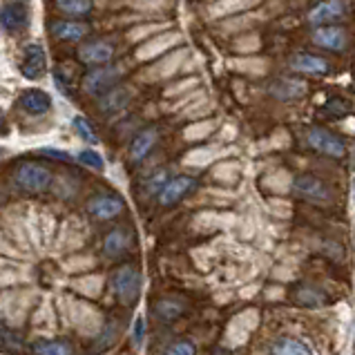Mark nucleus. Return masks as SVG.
Wrapping results in <instances>:
<instances>
[{"label": "nucleus", "instance_id": "7ed1b4c3", "mask_svg": "<svg viewBox=\"0 0 355 355\" xmlns=\"http://www.w3.org/2000/svg\"><path fill=\"white\" fill-rule=\"evenodd\" d=\"M139 284H141V277L135 266H121L112 272V277H110V288H112V293L121 302L135 300L139 293Z\"/></svg>", "mask_w": 355, "mask_h": 355}, {"label": "nucleus", "instance_id": "6ab92c4d", "mask_svg": "<svg viewBox=\"0 0 355 355\" xmlns=\"http://www.w3.org/2000/svg\"><path fill=\"white\" fill-rule=\"evenodd\" d=\"M128 101H130V92H128V89L114 87V89H110L107 94L101 96L98 107L103 110L105 114H112V112H119V110H123L128 105Z\"/></svg>", "mask_w": 355, "mask_h": 355}, {"label": "nucleus", "instance_id": "f3484780", "mask_svg": "<svg viewBox=\"0 0 355 355\" xmlns=\"http://www.w3.org/2000/svg\"><path fill=\"white\" fill-rule=\"evenodd\" d=\"M293 300L302 306H309V309H318V306H324V304H329L331 297L327 295L324 291H320L318 286H309V284H304V286H297L293 291Z\"/></svg>", "mask_w": 355, "mask_h": 355}, {"label": "nucleus", "instance_id": "c756f323", "mask_svg": "<svg viewBox=\"0 0 355 355\" xmlns=\"http://www.w3.org/2000/svg\"><path fill=\"white\" fill-rule=\"evenodd\" d=\"M166 184H168V181H166V172H161V175H157L155 179L150 181V186H148V188H150V192H152V190H159V188H164ZM159 192H161V190H159Z\"/></svg>", "mask_w": 355, "mask_h": 355}, {"label": "nucleus", "instance_id": "f257e3e1", "mask_svg": "<svg viewBox=\"0 0 355 355\" xmlns=\"http://www.w3.org/2000/svg\"><path fill=\"white\" fill-rule=\"evenodd\" d=\"M14 181L27 195H38V192H45L49 184H52V170L43 164H36V161H25V164L16 168Z\"/></svg>", "mask_w": 355, "mask_h": 355}, {"label": "nucleus", "instance_id": "4be33fe9", "mask_svg": "<svg viewBox=\"0 0 355 355\" xmlns=\"http://www.w3.org/2000/svg\"><path fill=\"white\" fill-rule=\"evenodd\" d=\"M128 246H130V239H128V235L123 230H112L103 241V250H105L107 257L123 255V252L128 250Z\"/></svg>", "mask_w": 355, "mask_h": 355}, {"label": "nucleus", "instance_id": "f03ea898", "mask_svg": "<svg viewBox=\"0 0 355 355\" xmlns=\"http://www.w3.org/2000/svg\"><path fill=\"white\" fill-rule=\"evenodd\" d=\"M293 190L295 195L309 204H318V206H327L333 201V190L324 179L320 177H313V175H302L295 179L293 184Z\"/></svg>", "mask_w": 355, "mask_h": 355}, {"label": "nucleus", "instance_id": "9d476101", "mask_svg": "<svg viewBox=\"0 0 355 355\" xmlns=\"http://www.w3.org/2000/svg\"><path fill=\"white\" fill-rule=\"evenodd\" d=\"M347 12V3L344 0H324L320 3L313 12L309 14V20L313 25H327V23H333V20H340Z\"/></svg>", "mask_w": 355, "mask_h": 355}, {"label": "nucleus", "instance_id": "0eeeda50", "mask_svg": "<svg viewBox=\"0 0 355 355\" xmlns=\"http://www.w3.org/2000/svg\"><path fill=\"white\" fill-rule=\"evenodd\" d=\"M45 69H47L45 49L40 47L38 43L27 45L23 60H20V72H23V76L29 78V80H36V78H40L45 74Z\"/></svg>", "mask_w": 355, "mask_h": 355}, {"label": "nucleus", "instance_id": "423d86ee", "mask_svg": "<svg viewBox=\"0 0 355 355\" xmlns=\"http://www.w3.org/2000/svg\"><path fill=\"white\" fill-rule=\"evenodd\" d=\"M197 188V181L192 177H186V175H179V177H172L168 179V184L161 188L159 192V204L164 208H170V206H177L181 199H184L190 190Z\"/></svg>", "mask_w": 355, "mask_h": 355}, {"label": "nucleus", "instance_id": "4468645a", "mask_svg": "<svg viewBox=\"0 0 355 355\" xmlns=\"http://www.w3.org/2000/svg\"><path fill=\"white\" fill-rule=\"evenodd\" d=\"M313 40H315V45L320 47H327V49H333V52H340L347 45V34L342 32L340 27H320L315 34H313Z\"/></svg>", "mask_w": 355, "mask_h": 355}, {"label": "nucleus", "instance_id": "dca6fc26", "mask_svg": "<svg viewBox=\"0 0 355 355\" xmlns=\"http://www.w3.org/2000/svg\"><path fill=\"white\" fill-rule=\"evenodd\" d=\"M157 144V130H144V132H139V135L135 137V141H132V146H130V159L135 161V164H139V161H144L148 155H150V150L155 148Z\"/></svg>", "mask_w": 355, "mask_h": 355}, {"label": "nucleus", "instance_id": "7c9ffc66", "mask_svg": "<svg viewBox=\"0 0 355 355\" xmlns=\"http://www.w3.org/2000/svg\"><path fill=\"white\" fill-rule=\"evenodd\" d=\"M144 340V320H137V327H135V342L139 344Z\"/></svg>", "mask_w": 355, "mask_h": 355}, {"label": "nucleus", "instance_id": "393cba45", "mask_svg": "<svg viewBox=\"0 0 355 355\" xmlns=\"http://www.w3.org/2000/svg\"><path fill=\"white\" fill-rule=\"evenodd\" d=\"M56 5L67 16H83L92 9V0H56Z\"/></svg>", "mask_w": 355, "mask_h": 355}, {"label": "nucleus", "instance_id": "cd10ccee", "mask_svg": "<svg viewBox=\"0 0 355 355\" xmlns=\"http://www.w3.org/2000/svg\"><path fill=\"white\" fill-rule=\"evenodd\" d=\"M78 161H80L83 166L92 168V170H103V168H105L103 157H101L98 152H94V150H83V152L78 155Z\"/></svg>", "mask_w": 355, "mask_h": 355}, {"label": "nucleus", "instance_id": "2eb2a0df", "mask_svg": "<svg viewBox=\"0 0 355 355\" xmlns=\"http://www.w3.org/2000/svg\"><path fill=\"white\" fill-rule=\"evenodd\" d=\"M291 69H295V72H302V74H327L329 63L313 54H295L291 58Z\"/></svg>", "mask_w": 355, "mask_h": 355}, {"label": "nucleus", "instance_id": "5701e85b", "mask_svg": "<svg viewBox=\"0 0 355 355\" xmlns=\"http://www.w3.org/2000/svg\"><path fill=\"white\" fill-rule=\"evenodd\" d=\"M0 351L14 353V355H18L20 351H23V342H20V338L16 336V333L9 331L5 324H0Z\"/></svg>", "mask_w": 355, "mask_h": 355}, {"label": "nucleus", "instance_id": "c85d7f7f", "mask_svg": "<svg viewBox=\"0 0 355 355\" xmlns=\"http://www.w3.org/2000/svg\"><path fill=\"white\" fill-rule=\"evenodd\" d=\"M170 355H195V344L192 342H177L175 347L170 349Z\"/></svg>", "mask_w": 355, "mask_h": 355}, {"label": "nucleus", "instance_id": "a878e982", "mask_svg": "<svg viewBox=\"0 0 355 355\" xmlns=\"http://www.w3.org/2000/svg\"><path fill=\"white\" fill-rule=\"evenodd\" d=\"M322 110H324V114H327V116L344 119V116L351 112V105H349V101H344L340 96H333V98L327 101V105H324Z\"/></svg>", "mask_w": 355, "mask_h": 355}, {"label": "nucleus", "instance_id": "20e7f679", "mask_svg": "<svg viewBox=\"0 0 355 355\" xmlns=\"http://www.w3.org/2000/svg\"><path fill=\"white\" fill-rule=\"evenodd\" d=\"M306 141L313 150H318L327 157L342 159L344 155H347V146H344V141L333 135V132H329L327 128H311Z\"/></svg>", "mask_w": 355, "mask_h": 355}, {"label": "nucleus", "instance_id": "9b49d317", "mask_svg": "<svg viewBox=\"0 0 355 355\" xmlns=\"http://www.w3.org/2000/svg\"><path fill=\"white\" fill-rule=\"evenodd\" d=\"M114 56V49L110 43H103V40H92V43H85L78 49V58L83 60L85 65H105L110 58Z\"/></svg>", "mask_w": 355, "mask_h": 355}, {"label": "nucleus", "instance_id": "39448f33", "mask_svg": "<svg viewBox=\"0 0 355 355\" xmlns=\"http://www.w3.org/2000/svg\"><path fill=\"white\" fill-rule=\"evenodd\" d=\"M119 78H121L119 67H98L83 78V89L92 96H103L110 89H114Z\"/></svg>", "mask_w": 355, "mask_h": 355}, {"label": "nucleus", "instance_id": "473e14b6", "mask_svg": "<svg viewBox=\"0 0 355 355\" xmlns=\"http://www.w3.org/2000/svg\"><path fill=\"white\" fill-rule=\"evenodd\" d=\"M3 157H5V150H3V148H0V159H3Z\"/></svg>", "mask_w": 355, "mask_h": 355}, {"label": "nucleus", "instance_id": "aec40b11", "mask_svg": "<svg viewBox=\"0 0 355 355\" xmlns=\"http://www.w3.org/2000/svg\"><path fill=\"white\" fill-rule=\"evenodd\" d=\"M32 351L36 355H74L72 344L65 340H40L34 342Z\"/></svg>", "mask_w": 355, "mask_h": 355}, {"label": "nucleus", "instance_id": "ddd939ff", "mask_svg": "<svg viewBox=\"0 0 355 355\" xmlns=\"http://www.w3.org/2000/svg\"><path fill=\"white\" fill-rule=\"evenodd\" d=\"M270 96H275L279 101H293V98H300L306 94V83L297 78H277L272 80L270 87H268Z\"/></svg>", "mask_w": 355, "mask_h": 355}, {"label": "nucleus", "instance_id": "6e6552de", "mask_svg": "<svg viewBox=\"0 0 355 355\" xmlns=\"http://www.w3.org/2000/svg\"><path fill=\"white\" fill-rule=\"evenodd\" d=\"M123 210H125L123 199L116 195H96L87 204V212L96 219H114Z\"/></svg>", "mask_w": 355, "mask_h": 355}, {"label": "nucleus", "instance_id": "f8f14e48", "mask_svg": "<svg viewBox=\"0 0 355 355\" xmlns=\"http://www.w3.org/2000/svg\"><path fill=\"white\" fill-rule=\"evenodd\" d=\"M18 103L27 114L40 116V114L49 112V107H52V96L43 92V89H27V92L20 94Z\"/></svg>", "mask_w": 355, "mask_h": 355}, {"label": "nucleus", "instance_id": "412c9836", "mask_svg": "<svg viewBox=\"0 0 355 355\" xmlns=\"http://www.w3.org/2000/svg\"><path fill=\"white\" fill-rule=\"evenodd\" d=\"M272 355H313L309 344L293 338H282L272 344Z\"/></svg>", "mask_w": 355, "mask_h": 355}, {"label": "nucleus", "instance_id": "b1692460", "mask_svg": "<svg viewBox=\"0 0 355 355\" xmlns=\"http://www.w3.org/2000/svg\"><path fill=\"white\" fill-rule=\"evenodd\" d=\"M157 318L161 322H172V320H177L181 313H184V306H181L179 302H172V300H161L157 304Z\"/></svg>", "mask_w": 355, "mask_h": 355}, {"label": "nucleus", "instance_id": "1a4fd4ad", "mask_svg": "<svg viewBox=\"0 0 355 355\" xmlns=\"http://www.w3.org/2000/svg\"><path fill=\"white\" fill-rule=\"evenodd\" d=\"M29 23V12L25 5L20 3H7L0 7V27L9 34H16L25 29Z\"/></svg>", "mask_w": 355, "mask_h": 355}, {"label": "nucleus", "instance_id": "a211bd4d", "mask_svg": "<svg viewBox=\"0 0 355 355\" xmlns=\"http://www.w3.org/2000/svg\"><path fill=\"white\" fill-rule=\"evenodd\" d=\"M89 32V27L83 23H72V20H58L52 25V34L60 40H80Z\"/></svg>", "mask_w": 355, "mask_h": 355}, {"label": "nucleus", "instance_id": "bb28decb", "mask_svg": "<svg viewBox=\"0 0 355 355\" xmlns=\"http://www.w3.org/2000/svg\"><path fill=\"white\" fill-rule=\"evenodd\" d=\"M74 128H76V132L80 137H83V141H87V144H96L98 141V137H96V132H94V128L89 125V121L87 119H83V116H76L74 119Z\"/></svg>", "mask_w": 355, "mask_h": 355}, {"label": "nucleus", "instance_id": "2f4dec72", "mask_svg": "<svg viewBox=\"0 0 355 355\" xmlns=\"http://www.w3.org/2000/svg\"><path fill=\"white\" fill-rule=\"evenodd\" d=\"M212 355H228V353H226L224 349H219V351H215V353H212Z\"/></svg>", "mask_w": 355, "mask_h": 355}]
</instances>
